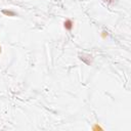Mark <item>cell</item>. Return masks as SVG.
<instances>
[{
	"instance_id": "cell-3",
	"label": "cell",
	"mask_w": 131,
	"mask_h": 131,
	"mask_svg": "<svg viewBox=\"0 0 131 131\" xmlns=\"http://www.w3.org/2000/svg\"><path fill=\"white\" fill-rule=\"evenodd\" d=\"M0 52H1V46H0Z\"/></svg>"
},
{
	"instance_id": "cell-1",
	"label": "cell",
	"mask_w": 131,
	"mask_h": 131,
	"mask_svg": "<svg viewBox=\"0 0 131 131\" xmlns=\"http://www.w3.org/2000/svg\"><path fill=\"white\" fill-rule=\"evenodd\" d=\"M64 29L66 30H68V31H71L72 29H73V27H74V23L71 20H64Z\"/></svg>"
},
{
	"instance_id": "cell-2",
	"label": "cell",
	"mask_w": 131,
	"mask_h": 131,
	"mask_svg": "<svg viewBox=\"0 0 131 131\" xmlns=\"http://www.w3.org/2000/svg\"><path fill=\"white\" fill-rule=\"evenodd\" d=\"M2 14L4 16H16V14L14 12H12V10H6V9L2 10Z\"/></svg>"
}]
</instances>
